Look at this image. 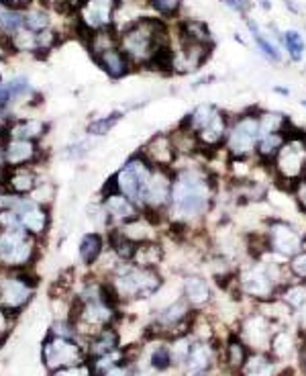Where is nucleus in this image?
I'll return each mask as SVG.
<instances>
[{
    "mask_svg": "<svg viewBox=\"0 0 306 376\" xmlns=\"http://www.w3.org/2000/svg\"><path fill=\"white\" fill-rule=\"evenodd\" d=\"M168 46H172L170 23L155 15H145L119 31V47L129 57L133 68H147L151 59Z\"/></svg>",
    "mask_w": 306,
    "mask_h": 376,
    "instance_id": "1",
    "label": "nucleus"
},
{
    "mask_svg": "<svg viewBox=\"0 0 306 376\" xmlns=\"http://www.w3.org/2000/svg\"><path fill=\"white\" fill-rule=\"evenodd\" d=\"M106 281L117 292L121 305L147 301L164 288V276L160 268H141L131 262H121Z\"/></svg>",
    "mask_w": 306,
    "mask_h": 376,
    "instance_id": "2",
    "label": "nucleus"
},
{
    "mask_svg": "<svg viewBox=\"0 0 306 376\" xmlns=\"http://www.w3.org/2000/svg\"><path fill=\"white\" fill-rule=\"evenodd\" d=\"M267 168L271 172L274 187L292 192L306 174V131L290 125L284 145Z\"/></svg>",
    "mask_w": 306,
    "mask_h": 376,
    "instance_id": "3",
    "label": "nucleus"
},
{
    "mask_svg": "<svg viewBox=\"0 0 306 376\" xmlns=\"http://www.w3.org/2000/svg\"><path fill=\"white\" fill-rule=\"evenodd\" d=\"M260 106H249L231 117L229 133L224 140V151L229 158H256V147L262 135Z\"/></svg>",
    "mask_w": 306,
    "mask_h": 376,
    "instance_id": "4",
    "label": "nucleus"
},
{
    "mask_svg": "<svg viewBox=\"0 0 306 376\" xmlns=\"http://www.w3.org/2000/svg\"><path fill=\"white\" fill-rule=\"evenodd\" d=\"M263 234L267 241L269 256L288 262L292 256L305 250L306 232L300 229L294 221L284 217H269L263 225Z\"/></svg>",
    "mask_w": 306,
    "mask_h": 376,
    "instance_id": "5",
    "label": "nucleus"
},
{
    "mask_svg": "<svg viewBox=\"0 0 306 376\" xmlns=\"http://www.w3.org/2000/svg\"><path fill=\"white\" fill-rule=\"evenodd\" d=\"M37 279L29 268L8 270L0 268V309L10 315L21 313L33 299Z\"/></svg>",
    "mask_w": 306,
    "mask_h": 376,
    "instance_id": "6",
    "label": "nucleus"
},
{
    "mask_svg": "<svg viewBox=\"0 0 306 376\" xmlns=\"http://www.w3.org/2000/svg\"><path fill=\"white\" fill-rule=\"evenodd\" d=\"M37 258V237L29 235L25 229L0 232V268L23 270L33 266Z\"/></svg>",
    "mask_w": 306,
    "mask_h": 376,
    "instance_id": "7",
    "label": "nucleus"
},
{
    "mask_svg": "<svg viewBox=\"0 0 306 376\" xmlns=\"http://www.w3.org/2000/svg\"><path fill=\"white\" fill-rule=\"evenodd\" d=\"M41 360L47 373H55L59 368L84 364L90 358H88L86 346L80 339L47 333L44 348H41Z\"/></svg>",
    "mask_w": 306,
    "mask_h": 376,
    "instance_id": "8",
    "label": "nucleus"
},
{
    "mask_svg": "<svg viewBox=\"0 0 306 376\" xmlns=\"http://www.w3.org/2000/svg\"><path fill=\"white\" fill-rule=\"evenodd\" d=\"M153 170L155 168L137 151V153L129 156L127 162L115 172L113 182H115L119 192H123L127 198H131L133 203L141 209V196H143L145 185L149 182Z\"/></svg>",
    "mask_w": 306,
    "mask_h": 376,
    "instance_id": "9",
    "label": "nucleus"
},
{
    "mask_svg": "<svg viewBox=\"0 0 306 376\" xmlns=\"http://www.w3.org/2000/svg\"><path fill=\"white\" fill-rule=\"evenodd\" d=\"M282 326H278L276 321L265 317L262 311L256 307L254 313L241 317V321L237 326V335L251 352H269L271 337Z\"/></svg>",
    "mask_w": 306,
    "mask_h": 376,
    "instance_id": "10",
    "label": "nucleus"
},
{
    "mask_svg": "<svg viewBox=\"0 0 306 376\" xmlns=\"http://www.w3.org/2000/svg\"><path fill=\"white\" fill-rule=\"evenodd\" d=\"M100 203H102V209L108 217V223L111 227H121L125 223L133 221L135 217H139L143 211L133 203L131 198H127L123 192H119L113 178L106 182V187L102 190V196H100ZM108 227V229H111Z\"/></svg>",
    "mask_w": 306,
    "mask_h": 376,
    "instance_id": "11",
    "label": "nucleus"
},
{
    "mask_svg": "<svg viewBox=\"0 0 306 376\" xmlns=\"http://www.w3.org/2000/svg\"><path fill=\"white\" fill-rule=\"evenodd\" d=\"M172 46H174V74L178 76L200 72L204 64L211 59L215 49V46H198L184 41H172Z\"/></svg>",
    "mask_w": 306,
    "mask_h": 376,
    "instance_id": "12",
    "label": "nucleus"
},
{
    "mask_svg": "<svg viewBox=\"0 0 306 376\" xmlns=\"http://www.w3.org/2000/svg\"><path fill=\"white\" fill-rule=\"evenodd\" d=\"M139 153L153 166V168H168L172 170L178 160L170 133H155L139 147Z\"/></svg>",
    "mask_w": 306,
    "mask_h": 376,
    "instance_id": "13",
    "label": "nucleus"
},
{
    "mask_svg": "<svg viewBox=\"0 0 306 376\" xmlns=\"http://www.w3.org/2000/svg\"><path fill=\"white\" fill-rule=\"evenodd\" d=\"M231 117H233L231 113H227L224 109H219L217 115L200 131H196L200 147H202V153H213V151L224 147V140H227L229 125H231Z\"/></svg>",
    "mask_w": 306,
    "mask_h": 376,
    "instance_id": "14",
    "label": "nucleus"
},
{
    "mask_svg": "<svg viewBox=\"0 0 306 376\" xmlns=\"http://www.w3.org/2000/svg\"><path fill=\"white\" fill-rule=\"evenodd\" d=\"M182 297L190 303V307L194 311H204L213 301H215V294H213V286L209 279H204L202 274H186L184 281H182Z\"/></svg>",
    "mask_w": 306,
    "mask_h": 376,
    "instance_id": "15",
    "label": "nucleus"
},
{
    "mask_svg": "<svg viewBox=\"0 0 306 376\" xmlns=\"http://www.w3.org/2000/svg\"><path fill=\"white\" fill-rule=\"evenodd\" d=\"M2 147H4V162L8 168H23L41 160L39 141L8 140Z\"/></svg>",
    "mask_w": 306,
    "mask_h": 376,
    "instance_id": "16",
    "label": "nucleus"
},
{
    "mask_svg": "<svg viewBox=\"0 0 306 376\" xmlns=\"http://www.w3.org/2000/svg\"><path fill=\"white\" fill-rule=\"evenodd\" d=\"M96 64H98V68L108 76V78H113V80H121V78H125V76H129L133 70V64L129 62V57L123 53V49L117 46V47H111V49H106V51H102V53H96L94 57H92Z\"/></svg>",
    "mask_w": 306,
    "mask_h": 376,
    "instance_id": "17",
    "label": "nucleus"
},
{
    "mask_svg": "<svg viewBox=\"0 0 306 376\" xmlns=\"http://www.w3.org/2000/svg\"><path fill=\"white\" fill-rule=\"evenodd\" d=\"M166 260H168V247L164 245L162 239H155V241L137 243L131 264L141 268H160Z\"/></svg>",
    "mask_w": 306,
    "mask_h": 376,
    "instance_id": "18",
    "label": "nucleus"
},
{
    "mask_svg": "<svg viewBox=\"0 0 306 376\" xmlns=\"http://www.w3.org/2000/svg\"><path fill=\"white\" fill-rule=\"evenodd\" d=\"M37 185H39V176L31 168H27V166L8 168L6 182H4L2 190H6L10 194H17V196H29L37 188Z\"/></svg>",
    "mask_w": 306,
    "mask_h": 376,
    "instance_id": "19",
    "label": "nucleus"
},
{
    "mask_svg": "<svg viewBox=\"0 0 306 376\" xmlns=\"http://www.w3.org/2000/svg\"><path fill=\"white\" fill-rule=\"evenodd\" d=\"M168 133H170V140H172V145H174L178 158H194V156L202 153L198 135L184 121H180L174 129L168 131Z\"/></svg>",
    "mask_w": 306,
    "mask_h": 376,
    "instance_id": "20",
    "label": "nucleus"
},
{
    "mask_svg": "<svg viewBox=\"0 0 306 376\" xmlns=\"http://www.w3.org/2000/svg\"><path fill=\"white\" fill-rule=\"evenodd\" d=\"M119 348H121V333L117 326L100 329L98 333H94L90 339H86L88 358H98V356L111 354Z\"/></svg>",
    "mask_w": 306,
    "mask_h": 376,
    "instance_id": "21",
    "label": "nucleus"
},
{
    "mask_svg": "<svg viewBox=\"0 0 306 376\" xmlns=\"http://www.w3.org/2000/svg\"><path fill=\"white\" fill-rule=\"evenodd\" d=\"M104 247H106V237L100 234V232H88L82 235L80 243H78V258L80 262L92 268L104 254Z\"/></svg>",
    "mask_w": 306,
    "mask_h": 376,
    "instance_id": "22",
    "label": "nucleus"
},
{
    "mask_svg": "<svg viewBox=\"0 0 306 376\" xmlns=\"http://www.w3.org/2000/svg\"><path fill=\"white\" fill-rule=\"evenodd\" d=\"M278 373V360L269 352H251L239 376H276Z\"/></svg>",
    "mask_w": 306,
    "mask_h": 376,
    "instance_id": "23",
    "label": "nucleus"
},
{
    "mask_svg": "<svg viewBox=\"0 0 306 376\" xmlns=\"http://www.w3.org/2000/svg\"><path fill=\"white\" fill-rule=\"evenodd\" d=\"M49 131V125L37 119H25V121H12L8 127V140H27L41 141Z\"/></svg>",
    "mask_w": 306,
    "mask_h": 376,
    "instance_id": "24",
    "label": "nucleus"
},
{
    "mask_svg": "<svg viewBox=\"0 0 306 376\" xmlns=\"http://www.w3.org/2000/svg\"><path fill=\"white\" fill-rule=\"evenodd\" d=\"M49 221H51V217H49L47 207H39V205H33L31 209H27V211L21 215V225H23V229H25L29 235L37 237V239L47 232Z\"/></svg>",
    "mask_w": 306,
    "mask_h": 376,
    "instance_id": "25",
    "label": "nucleus"
},
{
    "mask_svg": "<svg viewBox=\"0 0 306 376\" xmlns=\"http://www.w3.org/2000/svg\"><path fill=\"white\" fill-rule=\"evenodd\" d=\"M106 245L108 250L121 260V262H131L133 254L137 250V243L131 241L127 235L121 232V227H111L106 229Z\"/></svg>",
    "mask_w": 306,
    "mask_h": 376,
    "instance_id": "26",
    "label": "nucleus"
},
{
    "mask_svg": "<svg viewBox=\"0 0 306 376\" xmlns=\"http://www.w3.org/2000/svg\"><path fill=\"white\" fill-rule=\"evenodd\" d=\"M292 313H300L306 309V282L292 281L288 282L280 292L276 294Z\"/></svg>",
    "mask_w": 306,
    "mask_h": 376,
    "instance_id": "27",
    "label": "nucleus"
},
{
    "mask_svg": "<svg viewBox=\"0 0 306 376\" xmlns=\"http://www.w3.org/2000/svg\"><path fill=\"white\" fill-rule=\"evenodd\" d=\"M288 131H280V133H262L258 147H256V160L262 162L265 166L271 164V160L276 158V153L280 151V147L284 145Z\"/></svg>",
    "mask_w": 306,
    "mask_h": 376,
    "instance_id": "28",
    "label": "nucleus"
},
{
    "mask_svg": "<svg viewBox=\"0 0 306 376\" xmlns=\"http://www.w3.org/2000/svg\"><path fill=\"white\" fill-rule=\"evenodd\" d=\"M298 350V341H296V335L290 333L288 329L280 328L274 337H271V346H269V354L280 362V360H286L290 358L292 354H296Z\"/></svg>",
    "mask_w": 306,
    "mask_h": 376,
    "instance_id": "29",
    "label": "nucleus"
},
{
    "mask_svg": "<svg viewBox=\"0 0 306 376\" xmlns=\"http://www.w3.org/2000/svg\"><path fill=\"white\" fill-rule=\"evenodd\" d=\"M280 46L284 47V51L290 55V62L300 64V62L305 59L306 39L300 31H296V29L284 31V33H282V39H280Z\"/></svg>",
    "mask_w": 306,
    "mask_h": 376,
    "instance_id": "30",
    "label": "nucleus"
},
{
    "mask_svg": "<svg viewBox=\"0 0 306 376\" xmlns=\"http://www.w3.org/2000/svg\"><path fill=\"white\" fill-rule=\"evenodd\" d=\"M220 106L217 104H213V102H200V104H196L182 121L196 133V131H200L215 115H217V111H219Z\"/></svg>",
    "mask_w": 306,
    "mask_h": 376,
    "instance_id": "31",
    "label": "nucleus"
},
{
    "mask_svg": "<svg viewBox=\"0 0 306 376\" xmlns=\"http://www.w3.org/2000/svg\"><path fill=\"white\" fill-rule=\"evenodd\" d=\"M147 362L157 373H168L170 368H174V358H172L170 341L168 339H162V341L157 339V344L153 346V350L147 356Z\"/></svg>",
    "mask_w": 306,
    "mask_h": 376,
    "instance_id": "32",
    "label": "nucleus"
},
{
    "mask_svg": "<svg viewBox=\"0 0 306 376\" xmlns=\"http://www.w3.org/2000/svg\"><path fill=\"white\" fill-rule=\"evenodd\" d=\"M25 27V12L0 4V37H12Z\"/></svg>",
    "mask_w": 306,
    "mask_h": 376,
    "instance_id": "33",
    "label": "nucleus"
},
{
    "mask_svg": "<svg viewBox=\"0 0 306 376\" xmlns=\"http://www.w3.org/2000/svg\"><path fill=\"white\" fill-rule=\"evenodd\" d=\"M260 129L262 133H280L290 129V121L284 113L274 111V109H260Z\"/></svg>",
    "mask_w": 306,
    "mask_h": 376,
    "instance_id": "34",
    "label": "nucleus"
},
{
    "mask_svg": "<svg viewBox=\"0 0 306 376\" xmlns=\"http://www.w3.org/2000/svg\"><path fill=\"white\" fill-rule=\"evenodd\" d=\"M123 119V111H113L104 117H98L94 121H90L86 125V133L90 138H104L106 133H111V129L117 127V123Z\"/></svg>",
    "mask_w": 306,
    "mask_h": 376,
    "instance_id": "35",
    "label": "nucleus"
},
{
    "mask_svg": "<svg viewBox=\"0 0 306 376\" xmlns=\"http://www.w3.org/2000/svg\"><path fill=\"white\" fill-rule=\"evenodd\" d=\"M254 41H256V47L260 49V53H262L265 59H269V62H274V64H282V62H284L282 46L278 44L276 37H271V35H267L265 31H262V33H258V35L254 37Z\"/></svg>",
    "mask_w": 306,
    "mask_h": 376,
    "instance_id": "36",
    "label": "nucleus"
},
{
    "mask_svg": "<svg viewBox=\"0 0 306 376\" xmlns=\"http://www.w3.org/2000/svg\"><path fill=\"white\" fill-rule=\"evenodd\" d=\"M51 25V17L47 8H29L25 12V27L33 33H41L45 29H49Z\"/></svg>",
    "mask_w": 306,
    "mask_h": 376,
    "instance_id": "37",
    "label": "nucleus"
},
{
    "mask_svg": "<svg viewBox=\"0 0 306 376\" xmlns=\"http://www.w3.org/2000/svg\"><path fill=\"white\" fill-rule=\"evenodd\" d=\"M96 145H98V141L92 140V138L88 135L86 140H78L74 141L72 145H68V147L61 151V158H64V160H84L86 156H90V153L96 149Z\"/></svg>",
    "mask_w": 306,
    "mask_h": 376,
    "instance_id": "38",
    "label": "nucleus"
},
{
    "mask_svg": "<svg viewBox=\"0 0 306 376\" xmlns=\"http://www.w3.org/2000/svg\"><path fill=\"white\" fill-rule=\"evenodd\" d=\"M149 8L155 12V17H162L164 21L178 19L182 12V0H151Z\"/></svg>",
    "mask_w": 306,
    "mask_h": 376,
    "instance_id": "39",
    "label": "nucleus"
},
{
    "mask_svg": "<svg viewBox=\"0 0 306 376\" xmlns=\"http://www.w3.org/2000/svg\"><path fill=\"white\" fill-rule=\"evenodd\" d=\"M10 46L12 51H37V33L29 31L27 27H23L19 33H15L10 37Z\"/></svg>",
    "mask_w": 306,
    "mask_h": 376,
    "instance_id": "40",
    "label": "nucleus"
},
{
    "mask_svg": "<svg viewBox=\"0 0 306 376\" xmlns=\"http://www.w3.org/2000/svg\"><path fill=\"white\" fill-rule=\"evenodd\" d=\"M288 270L294 281L306 282V247L288 260Z\"/></svg>",
    "mask_w": 306,
    "mask_h": 376,
    "instance_id": "41",
    "label": "nucleus"
},
{
    "mask_svg": "<svg viewBox=\"0 0 306 376\" xmlns=\"http://www.w3.org/2000/svg\"><path fill=\"white\" fill-rule=\"evenodd\" d=\"M29 198L39 207H49L55 200V188L53 185H37V188L29 194Z\"/></svg>",
    "mask_w": 306,
    "mask_h": 376,
    "instance_id": "42",
    "label": "nucleus"
},
{
    "mask_svg": "<svg viewBox=\"0 0 306 376\" xmlns=\"http://www.w3.org/2000/svg\"><path fill=\"white\" fill-rule=\"evenodd\" d=\"M6 86H8V94H10V102H12V100H21V98H25V96H29V94H31L29 80H27L25 76H17V78H12Z\"/></svg>",
    "mask_w": 306,
    "mask_h": 376,
    "instance_id": "43",
    "label": "nucleus"
},
{
    "mask_svg": "<svg viewBox=\"0 0 306 376\" xmlns=\"http://www.w3.org/2000/svg\"><path fill=\"white\" fill-rule=\"evenodd\" d=\"M49 376H94L90 362L78 364V366H68V368H59L55 373H49Z\"/></svg>",
    "mask_w": 306,
    "mask_h": 376,
    "instance_id": "44",
    "label": "nucleus"
},
{
    "mask_svg": "<svg viewBox=\"0 0 306 376\" xmlns=\"http://www.w3.org/2000/svg\"><path fill=\"white\" fill-rule=\"evenodd\" d=\"M220 4L224 8H229L231 12H237L241 17H247L249 10H251V6H254L251 0H220Z\"/></svg>",
    "mask_w": 306,
    "mask_h": 376,
    "instance_id": "45",
    "label": "nucleus"
},
{
    "mask_svg": "<svg viewBox=\"0 0 306 376\" xmlns=\"http://www.w3.org/2000/svg\"><path fill=\"white\" fill-rule=\"evenodd\" d=\"M292 196H294V203L298 207V211L306 215V174L298 180V185L292 188Z\"/></svg>",
    "mask_w": 306,
    "mask_h": 376,
    "instance_id": "46",
    "label": "nucleus"
},
{
    "mask_svg": "<svg viewBox=\"0 0 306 376\" xmlns=\"http://www.w3.org/2000/svg\"><path fill=\"white\" fill-rule=\"evenodd\" d=\"M10 313H6L4 309H0V341H6L10 329H12V321H10Z\"/></svg>",
    "mask_w": 306,
    "mask_h": 376,
    "instance_id": "47",
    "label": "nucleus"
},
{
    "mask_svg": "<svg viewBox=\"0 0 306 376\" xmlns=\"http://www.w3.org/2000/svg\"><path fill=\"white\" fill-rule=\"evenodd\" d=\"M0 4H2V6H6V8H17V10H23V8H27V6L31 4V0H0Z\"/></svg>",
    "mask_w": 306,
    "mask_h": 376,
    "instance_id": "48",
    "label": "nucleus"
},
{
    "mask_svg": "<svg viewBox=\"0 0 306 376\" xmlns=\"http://www.w3.org/2000/svg\"><path fill=\"white\" fill-rule=\"evenodd\" d=\"M102 376H131V368H129V364H125V366H117V368H113V370L104 373Z\"/></svg>",
    "mask_w": 306,
    "mask_h": 376,
    "instance_id": "49",
    "label": "nucleus"
},
{
    "mask_svg": "<svg viewBox=\"0 0 306 376\" xmlns=\"http://www.w3.org/2000/svg\"><path fill=\"white\" fill-rule=\"evenodd\" d=\"M284 2H286V6H288V10H290V12L300 15V10H298V6H296V2H294V0H284Z\"/></svg>",
    "mask_w": 306,
    "mask_h": 376,
    "instance_id": "50",
    "label": "nucleus"
},
{
    "mask_svg": "<svg viewBox=\"0 0 306 376\" xmlns=\"http://www.w3.org/2000/svg\"><path fill=\"white\" fill-rule=\"evenodd\" d=\"M271 91L276 94H280V96H290V91H288L286 86H274Z\"/></svg>",
    "mask_w": 306,
    "mask_h": 376,
    "instance_id": "51",
    "label": "nucleus"
},
{
    "mask_svg": "<svg viewBox=\"0 0 306 376\" xmlns=\"http://www.w3.org/2000/svg\"><path fill=\"white\" fill-rule=\"evenodd\" d=\"M258 2L262 4L263 10H271V2H269V0H258Z\"/></svg>",
    "mask_w": 306,
    "mask_h": 376,
    "instance_id": "52",
    "label": "nucleus"
},
{
    "mask_svg": "<svg viewBox=\"0 0 306 376\" xmlns=\"http://www.w3.org/2000/svg\"><path fill=\"white\" fill-rule=\"evenodd\" d=\"M303 106H305V109H306V98H305V100H303Z\"/></svg>",
    "mask_w": 306,
    "mask_h": 376,
    "instance_id": "53",
    "label": "nucleus"
},
{
    "mask_svg": "<svg viewBox=\"0 0 306 376\" xmlns=\"http://www.w3.org/2000/svg\"><path fill=\"white\" fill-rule=\"evenodd\" d=\"M0 84H2V82H0Z\"/></svg>",
    "mask_w": 306,
    "mask_h": 376,
    "instance_id": "54",
    "label": "nucleus"
}]
</instances>
